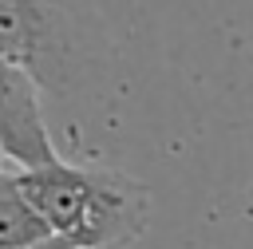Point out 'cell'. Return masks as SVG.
<instances>
[{
  "label": "cell",
  "instance_id": "obj_6",
  "mask_svg": "<svg viewBox=\"0 0 253 249\" xmlns=\"http://www.w3.org/2000/svg\"><path fill=\"white\" fill-rule=\"evenodd\" d=\"M0 162H4V154H0Z\"/></svg>",
  "mask_w": 253,
  "mask_h": 249
},
{
  "label": "cell",
  "instance_id": "obj_3",
  "mask_svg": "<svg viewBox=\"0 0 253 249\" xmlns=\"http://www.w3.org/2000/svg\"><path fill=\"white\" fill-rule=\"evenodd\" d=\"M0 154L16 166H40L59 158L40 111V87L8 55H0Z\"/></svg>",
  "mask_w": 253,
  "mask_h": 249
},
{
  "label": "cell",
  "instance_id": "obj_5",
  "mask_svg": "<svg viewBox=\"0 0 253 249\" xmlns=\"http://www.w3.org/2000/svg\"><path fill=\"white\" fill-rule=\"evenodd\" d=\"M32 249H71V245H67L63 237H47L43 245H32Z\"/></svg>",
  "mask_w": 253,
  "mask_h": 249
},
{
  "label": "cell",
  "instance_id": "obj_2",
  "mask_svg": "<svg viewBox=\"0 0 253 249\" xmlns=\"http://www.w3.org/2000/svg\"><path fill=\"white\" fill-rule=\"evenodd\" d=\"M0 55L47 95H75L99 71V24L87 0H0Z\"/></svg>",
  "mask_w": 253,
  "mask_h": 249
},
{
  "label": "cell",
  "instance_id": "obj_1",
  "mask_svg": "<svg viewBox=\"0 0 253 249\" xmlns=\"http://www.w3.org/2000/svg\"><path fill=\"white\" fill-rule=\"evenodd\" d=\"M28 202L47 221L51 237L71 249H111L126 245L146 229L150 186L111 170H83L63 158L16 170Z\"/></svg>",
  "mask_w": 253,
  "mask_h": 249
},
{
  "label": "cell",
  "instance_id": "obj_4",
  "mask_svg": "<svg viewBox=\"0 0 253 249\" xmlns=\"http://www.w3.org/2000/svg\"><path fill=\"white\" fill-rule=\"evenodd\" d=\"M51 237L40 209L28 202L16 170H0V249H32Z\"/></svg>",
  "mask_w": 253,
  "mask_h": 249
}]
</instances>
